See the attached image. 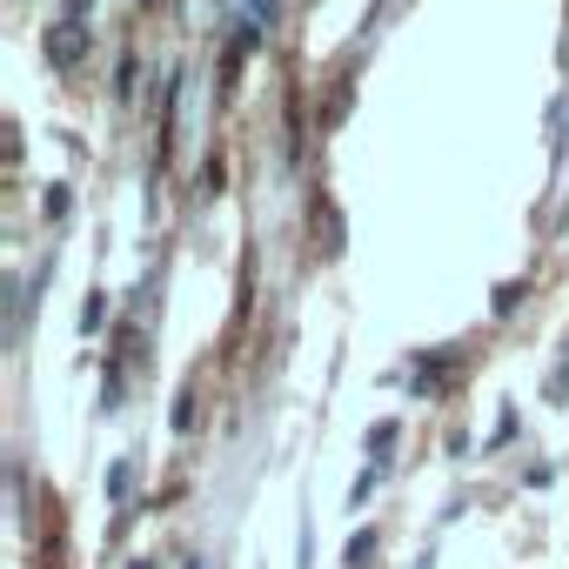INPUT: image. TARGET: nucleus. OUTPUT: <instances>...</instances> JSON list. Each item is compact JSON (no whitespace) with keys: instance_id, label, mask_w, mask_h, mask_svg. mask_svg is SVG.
I'll return each instance as SVG.
<instances>
[{"instance_id":"1","label":"nucleus","mask_w":569,"mask_h":569,"mask_svg":"<svg viewBox=\"0 0 569 569\" xmlns=\"http://www.w3.org/2000/svg\"><path fill=\"white\" fill-rule=\"evenodd\" d=\"M48 54H54V68H74V61L88 54V28H81V21L68 14L61 28H48Z\"/></svg>"},{"instance_id":"2","label":"nucleus","mask_w":569,"mask_h":569,"mask_svg":"<svg viewBox=\"0 0 569 569\" xmlns=\"http://www.w3.org/2000/svg\"><path fill=\"white\" fill-rule=\"evenodd\" d=\"M268 28H274V0H241V34H234V48H254Z\"/></svg>"},{"instance_id":"3","label":"nucleus","mask_w":569,"mask_h":569,"mask_svg":"<svg viewBox=\"0 0 569 569\" xmlns=\"http://www.w3.org/2000/svg\"><path fill=\"white\" fill-rule=\"evenodd\" d=\"M376 556H382V542H376V529H356V536H349V556H342V562H349V569H369Z\"/></svg>"},{"instance_id":"4","label":"nucleus","mask_w":569,"mask_h":569,"mask_svg":"<svg viewBox=\"0 0 569 569\" xmlns=\"http://www.w3.org/2000/svg\"><path fill=\"white\" fill-rule=\"evenodd\" d=\"M389 456H396V422H376V429H369V462L382 469Z\"/></svg>"},{"instance_id":"5","label":"nucleus","mask_w":569,"mask_h":569,"mask_svg":"<svg viewBox=\"0 0 569 569\" xmlns=\"http://www.w3.org/2000/svg\"><path fill=\"white\" fill-rule=\"evenodd\" d=\"M128 476H134L128 462H114V469H108V502H128Z\"/></svg>"},{"instance_id":"6","label":"nucleus","mask_w":569,"mask_h":569,"mask_svg":"<svg viewBox=\"0 0 569 569\" xmlns=\"http://www.w3.org/2000/svg\"><path fill=\"white\" fill-rule=\"evenodd\" d=\"M509 436H516V409H509V402H502V416H496V436H489V449H502V442H509Z\"/></svg>"},{"instance_id":"7","label":"nucleus","mask_w":569,"mask_h":569,"mask_svg":"<svg viewBox=\"0 0 569 569\" xmlns=\"http://www.w3.org/2000/svg\"><path fill=\"white\" fill-rule=\"evenodd\" d=\"M201 181H208V194H221V188H228V168H221V154L208 161V174H201Z\"/></svg>"},{"instance_id":"8","label":"nucleus","mask_w":569,"mask_h":569,"mask_svg":"<svg viewBox=\"0 0 569 569\" xmlns=\"http://www.w3.org/2000/svg\"><path fill=\"white\" fill-rule=\"evenodd\" d=\"M68 208H74V194H68V188H48V214H54V221H61V214H68Z\"/></svg>"},{"instance_id":"9","label":"nucleus","mask_w":569,"mask_h":569,"mask_svg":"<svg viewBox=\"0 0 569 569\" xmlns=\"http://www.w3.org/2000/svg\"><path fill=\"white\" fill-rule=\"evenodd\" d=\"M376 482H382V469H362V482L349 489V502H369V489H376Z\"/></svg>"},{"instance_id":"10","label":"nucleus","mask_w":569,"mask_h":569,"mask_svg":"<svg viewBox=\"0 0 569 569\" xmlns=\"http://www.w3.org/2000/svg\"><path fill=\"white\" fill-rule=\"evenodd\" d=\"M549 396H556V402H562V396H569V356H562V376H556V382H549Z\"/></svg>"},{"instance_id":"11","label":"nucleus","mask_w":569,"mask_h":569,"mask_svg":"<svg viewBox=\"0 0 569 569\" xmlns=\"http://www.w3.org/2000/svg\"><path fill=\"white\" fill-rule=\"evenodd\" d=\"M68 14H74V21H81V14H88V0H68Z\"/></svg>"},{"instance_id":"12","label":"nucleus","mask_w":569,"mask_h":569,"mask_svg":"<svg viewBox=\"0 0 569 569\" xmlns=\"http://www.w3.org/2000/svg\"><path fill=\"white\" fill-rule=\"evenodd\" d=\"M181 569H201V556H188V562H181Z\"/></svg>"}]
</instances>
